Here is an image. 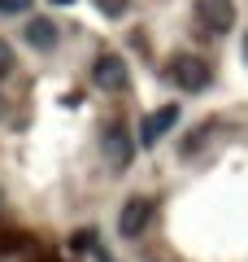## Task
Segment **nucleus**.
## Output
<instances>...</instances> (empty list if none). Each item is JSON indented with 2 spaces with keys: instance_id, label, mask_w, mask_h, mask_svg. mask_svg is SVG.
Segmentation results:
<instances>
[{
  "instance_id": "f257e3e1",
  "label": "nucleus",
  "mask_w": 248,
  "mask_h": 262,
  "mask_svg": "<svg viewBox=\"0 0 248 262\" xmlns=\"http://www.w3.org/2000/svg\"><path fill=\"white\" fill-rule=\"evenodd\" d=\"M92 83L101 88V92H127L131 88V70H127V61H122L118 53H101L96 57V66H92Z\"/></svg>"
},
{
  "instance_id": "f03ea898",
  "label": "nucleus",
  "mask_w": 248,
  "mask_h": 262,
  "mask_svg": "<svg viewBox=\"0 0 248 262\" xmlns=\"http://www.w3.org/2000/svg\"><path fill=\"white\" fill-rule=\"evenodd\" d=\"M170 79H175L179 88H187V92H201V88L209 83V66L196 53H175L170 57Z\"/></svg>"
},
{
  "instance_id": "7ed1b4c3",
  "label": "nucleus",
  "mask_w": 248,
  "mask_h": 262,
  "mask_svg": "<svg viewBox=\"0 0 248 262\" xmlns=\"http://www.w3.org/2000/svg\"><path fill=\"white\" fill-rule=\"evenodd\" d=\"M196 18H201L205 31L227 35V31L235 27V5H231V0H196Z\"/></svg>"
},
{
  "instance_id": "20e7f679",
  "label": "nucleus",
  "mask_w": 248,
  "mask_h": 262,
  "mask_svg": "<svg viewBox=\"0 0 248 262\" xmlns=\"http://www.w3.org/2000/svg\"><path fill=\"white\" fill-rule=\"evenodd\" d=\"M148 219H153V201H148V196H131L127 206H122V214H118V232L122 236H139L148 227Z\"/></svg>"
},
{
  "instance_id": "39448f33",
  "label": "nucleus",
  "mask_w": 248,
  "mask_h": 262,
  "mask_svg": "<svg viewBox=\"0 0 248 262\" xmlns=\"http://www.w3.org/2000/svg\"><path fill=\"white\" fill-rule=\"evenodd\" d=\"M175 122H179V110H175V105H161L157 114H148L144 131H139V140H144V144H157V140L165 136V131L175 127Z\"/></svg>"
},
{
  "instance_id": "423d86ee",
  "label": "nucleus",
  "mask_w": 248,
  "mask_h": 262,
  "mask_svg": "<svg viewBox=\"0 0 248 262\" xmlns=\"http://www.w3.org/2000/svg\"><path fill=\"white\" fill-rule=\"evenodd\" d=\"M105 153H109L113 170H122V166L131 162V136L122 131V122H113V127L105 131Z\"/></svg>"
},
{
  "instance_id": "0eeeda50",
  "label": "nucleus",
  "mask_w": 248,
  "mask_h": 262,
  "mask_svg": "<svg viewBox=\"0 0 248 262\" xmlns=\"http://www.w3.org/2000/svg\"><path fill=\"white\" fill-rule=\"evenodd\" d=\"M27 44H35L39 53L57 48V27H53L48 18H31V22H27Z\"/></svg>"
},
{
  "instance_id": "6e6552de",
  "label": "nucleus",
  "mask_w": 248,
  "mask_h": 262,
  "mask_svg": "<svg viewBox=\"0 0 248 262\" xmlns=\"http://www.w3.org/2000/svg\"><path fill=\"white\" fill-rule=\"evenodd\" d=\"M96 9L109 13V18H122V13H127V0H96Z\"/></svg>"
},
{
  "instance_id": "1a4fd4ad",
  "label": "nucleus",
  "mask_w": 248,
  "mask_h": 262,
  "mask_svg": "<svg viewBox=\"0 0 248 262\" xmlns=\"http://www.w3.org/2000/svg\"><path fill=\"white\" fill-rule=\"evenodd\" d=\"M9 70H13V48L0 39V75H9Z\"/></svg>"
},
{
  "instance_id": "9d476101",
  "label": "nucleus",
  "mask_w": 248,
  "mask_h": 262,
  "mask_svg": "<svg viewBox=\"0 0 248 262\" xmlns=\"http://www.w3.org/2000/svg\"><path fill=\"white\" fill-rule=\"evenodd\" d=\"M244 57H248V35H244Z\"/></svg>"
},
{
  "instance_id": "9b49d317",
  "label": "nucleus",
  "mask_w": 248,
  "mask_h": 262,
  "mask_svg": "<svg viewBox=\"0 0 248 262\" xmlns=\"http://www.w3.org/2000/svg\"><path fill=\"white\" fill-rule=\"evenodd\" d=\"M53 5H70V0H53Z\"/></svg>"
},
{
  "instance_id": "f8f14e48",
  "label": "nucleus",
  "mask_w": 248,
  "mask_h": 262,
  "mask_svg": "<svg viewBox=\"0 0 248 262\" xmlns=\"http://www.w3.org/2000/svg\"><path fill=\"white\" fill-rule=\"evenodd\" d=\"M44 262H53V258H44Z\"/></svg>"
}]
</instances>
